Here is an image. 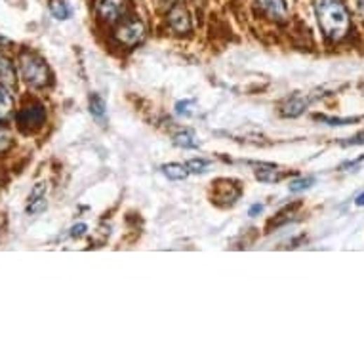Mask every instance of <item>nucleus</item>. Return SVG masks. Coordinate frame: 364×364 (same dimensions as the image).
<instances>
[{"label":"nucleus","instance_id":"f257e3e1","mask_svg":"<svg viewBox=\"0 0 364 364\" xmlns=\"http://www.w3.org/2000/svg\"><path fill=\"white\" fill-rule=\"evenodd\" d=\"M315 12L318 27L328 41H342L349 33L351 20L342 0H317Z\"/></svg>","mask_w":364,"mask_h":364},{"label":"nucleus","instance_id":"f03ea898","mask_svg":"<svg viewBox=\"0 0 364 364\" xmlns=\"http://www.w3.org/2000/svg\"><path fill=\"white\" fill-rule=\"evenodd\" d=\"M20 67L23 79L29 86L33 88H44L50 82V71L42 58L31 52H23L20 55Z\"/></svg>","mask_w":364,"mask_h":364},{"label":"nucleus","instance_id":"7ed1b4c3","mask_svg":"<svg viewBox=\"0 0 364 364\" xmlns=\"http://www.w3.org/2000/svg\"><path fill=\"white\" fill-rule=\"evenodd\" d=\"M46 119V111L41 103H31L27 107H23L18 113V124L23 130H34L41 128L42 122Z\"/></svg>","mask_w":364,"mask_h":364},{"label":"nucleus","instance_id":"20e7f679","mask_svg":"<svg viewBox=\"0 0 364 364\" xmlns=\"http://www.w3.org/2000/svg\"><path fill=\"white\" fill-rule=\"evenodd\" d=\"M143 36H145V27H143L142 21H128V23H124L119 31H116V39L122 42V44H126V46H135L137 42L143 41Z\"/></svg>","mask_w":364,"mask_h":364},{"label":"nucleus","instance_id":"39448f33","mask_svg":"<svg viewBox=\"0 0 364 364\" xmlns=\"http://www.w3.org/2000/svg\"><path fill=\"white\" fill-rule=\"evenodd\" d=\"M231 180H217L214 183V201L220 204H235L241 196V187L233 185Z\"/></svg>","mask_w":364,"mask_h":364},{"label":"nucleus","instance_id":"423d86ee","mask_svg":"<svg viewBox=\"0 0 364 364\" xmlns=\"http://www.w3.org/2000/svg\"><path fill=\"white\" fill-rule=\"evenodd\" d=\"M128 12V0H100L97 2V14L103 20L116 21Z\"/></svg>","mask_w":364,"mask_h":364},{"label":"nucleus","instance_id":"0eeeda50","mask_svg":"<svg viewBox=\"0 0 364 364\" xmlns=\"http://www.w3.org/2000/svg\"><path fill=\"white\" fill-rule=\"evenodd\" d=\"M46 183L41 182L36 183L29 195V204H27V214L34 216V214H41L46 210Z\"/></svg>","mask_w":364,"mask_h":364},{"label":"nucleus","instance_id":"6e6552de","mask_svg":"<svg viewBox=\"0 0 364 364\" xmlns=\"http://www.w3.org/2000/svg\"><path fill=\"white\" fill-rule=\"evenodd\" d=\"M0 82H2L4 86H10V88L15 86V82H18L14 61L2 54H0Z\"/></svg>","mask_w":364,"mask_h":364},{"label":"nucleus","instance_id":"1a4fd4ad","mask_svg":"<svg viewBox=\"0 0 364 364\" xmlns=\"http://www.w3.org/2000/svg\"><path fill=\"white\" fill-rule=\"evenodd\" d=\"M170 25H172V29H175L177 33L189 31L191 21H189V15H187V12H185L183 8H175L174 12L170 14Z\"/></svg>","mask_w":364,"mask_h":364},{"label":"nucleus","instance_id":"9d476101","mask_svg":"<svg viewBox=\"0 0 364 364\" xmlns=\"http://www.w3.org/2000/svg\"><path fill=\"white\" fill-rule=\"evenodd\" d=\"M162 174L166 175L168 180H174V182H183L189 175V168L183 166V164H177V162H170V164L162 166Z\"/></svg>","mask_w":364,"mask_h":364},{"label":"nucleus","instance_id":"9b49d317","mask_svg":"<svg viewBox=\"0 0 364 364\" xmlns=\"http://www.w3.org/2000/svg\"><path fill=\"white\" fill-rule=\"evenodd\" d=\"M50 12L54 15L55 20L65 21L73 18V8L69 4L67 0H52L50 2Z\"/></svg>","mask_w":364,"mask_h":364},{"label":"nucleus","instance_id":"f8f14e48","mask_svg":"<svg viewBox=\"0 0 364 364\" xmlns=\"http://www.w3.org/2000/svg\"><path fill=\"white\" fill-rule=\"evenodd\" d=\"M305 107H307V100H304L302 95H294V97H290V100L286 102V105L283 107V115L294 119V116L302 115L305 111Z\"/></svg>","mask_w":364,"mask_h":364},{"label":"nucleus","instance_id":"ddd939ff","mask_svg":"<svg viewBox=\"0 0 364 364\" xmlns=\"http://www.w3.org/2000/svg\"><path fill=\"white\" fill-rule=\"evenodd\" d=\"M90 115L100 122H103V119L107 115V103L100 94L90 95Z\"/></svg>","mask_w":364,"mask_h":364},{"label":"nucleus","instance_id":"4468645a","mask_svg":"<svg viewBox=\"0 0 364 364\" xmlns=\"http://www.w3.org/2000/svg\"><path fill=\"white\" fill-rule=\"evenodd\" d=\"M256 177L263 183H275L283 177V174L273 164H259V168L256 170Z\"/></svg>","mask_w":364,"mask_h":364},{"label":"nucleus","instance_id":"2eb2a0df","mask_svg":"<svg viewBox=\"0 0 364 364\" xmlns=\"http://www.w3.org/2000/svg\"><path fill=\"white\" fill-rule=\"evenodd\" d=\"M14 107V97L8 92V88L0 82V121H4L6 116H10Z\"/></svg>","mask_w":364,"mask_h":364},{"label":"nucleus","instance_id":"dca6fc26","mask_svg":"<svg viewBox=\"0 0 364 364\" xmlns=\"http://www.w3.org/2000/svg\"><path fill=\"white\" fill-rule=\"evenodd\" d=\"M174 143L177 147L183 149H196L198 147V140L193 130H182L180 134L174 135Z\"/></svg>","mask_w":364,"mask_h":364},{"label":"nucleus","instance_id":"f3484780","mask_svg":"<svg viewBox=\"0 0 364 364\" xmlns=\"http://www.w3.org/2000/svg\"><path fill=\"white\" fill-rule=\"evenodd\" d=\"M263 4L273 18H277V20L286 18V2L284 0H263Z\"/></svg>","mask_w":364,"mask_h":364},{"label":"nucleus","instance_id":"a211bd4d","mask_svg":"<svg viewBox=\"0 0 364 364\" xmlns=\"http://www.w3.org/2000/svg\"><path fill=\"white\" fill-rule=\"evenodd\" d=\"M315 183H317V180H315L313 175H307V177H299V180H294V182H290L288 189H290V193H302V191L313 187Z\"/></svg>","mask_w":364,"mask_h":364},{"label":"nucleus","instance_id":"6ab92c4d","mask_svg":"<svg viewBox=\"0 0 364 364\" xmlns=\"http://www.w3.org/2000/svg\"><path fill=\"white\" fill-rule=\"evenodd\" d=\"M315 121L326 122L328 126H347V124H353V122L360 121V116H353V119H337V116L315 115Z\"/></svg>","mask_w":364,"mask_h":364},{"label":"nucleus","instance_id":"aec40b11","mask_svg":"<svg viewBox=\"0 0 364 364\" xmlns=\"http://www.w3.org/2000/svg\"><path fill=\"white\" fill-rule=\"evenodd\" d=\"M193 105L195 102L193 100H183V102H177L175 103V115L177 116H191L193 115Z\"/></svg>","mask_w":364,"mask_h":364},{"label":"nucleus","instance_id":"412c9836","mask_svg":"<svg viewBox=\"0 0 364 364\" xmlns=\"http://www.w3.org/2000/svg\"><path fill=\"white\" fill-rule=\"evenodd\" d=\"M208 166H210V161H206V159H193V161L187 162L189 172H195V174H203V172H206Z\"/></svg>","mask_w":364,"mask_h":364},{"label":"nucleus","instance_id":"4be33fe9","mask_svg":"<svg viewBox=\"0 0 364 364\" xmlns=\"http://www.w3.org/2000/svg\"><path fill=\"white\" fill-rule=\"evenodd\" d=\"M342 147H355V145H364V132H358L357 135L353 137H347V140H342L339 142Z\"/></svg>","mask_w":364,"mask_h":364},{"label":"nucleus","instance_id":"5701e85b","mask_svg":"<svg viewBox=\"0 0 364 364\" xmlns=\"http://www.w3.org/2000/svg\"><path fill=\"white\" fill-rule=\"evenodd\" d=\"M10 145H12V135H10L8 130L0 128V153H2V151H6Z\"/></svg>","mask_w":364,"mask_h":364},{"label":"nucleus","instance_id":"b1692460","mask_svg":"<svg viewBox=\"0 0 364 364\" xmlns=\"http://www.w3.org/2000/svg\"><path fill=\"white\" fill-rule=\"evenodd\" d=\"M86 231H88L86 223H76L73 229H71V236H74V238H81L82 235H86Z\"/></svg>","mask_w":364,"mask_h":364},{"label":"nucleus","instance_id":"393cba45","mask_svg":"<svg viewBox=\"0 0 364 364\" xmlns=\"http://www.w3.org/2000/svg\"><path fill=\"white\" fill-rule=\"evenodd\" d=\"M363 162H364V155H360L358 159H355V161L344 162V164H342V170H355V168H358Z\"/></svg>","mask_w":364,"mask_h":364},{"label":"nucleus","instance_id":"a878e982","mask_svg":"<svg viewBox=\"0 0 364 364\" xmlns=\"http://www.w3.org/2000/svg\"><path fill=\"white\" fill-rule=\"evenodd\" d=\"M262 212H263V204H254V206L248 210V216L256 217L257 214H262Z\"/></svg>","mask_w":364,"mask_h":364},{"label":"nucleus","instance_id":"bb28decb","mask_svg":"<svg viewBox=\"0 0 364 364\" xmlns=\"http://www.w3.org/2000/svg\"><path fill=\"white\" fill-rule=\"evenodd\" d=\"M355 204H357V206H364V193H360V195L357 196V201H355Z\"/></svg>","mask_w":364,"mask_h":364},{"label":"nucleus","instance_id":"cd10ccee","mask_svg":"<svg viewBox=\"0 0 364 364\" xmlns=\"http://www.w3.org/2000/svg\"><path fill=\"white\" fill-rule=\"evenodd\" d=\"M357 6L358 10H360V14L364 15V0H357Z\"/></svg>","mask_w":364,"mask_h":364}]
</instances>
